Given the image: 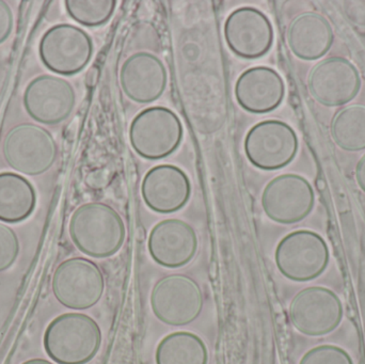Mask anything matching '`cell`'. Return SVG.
I'll return each instance as SVG.
<instances>
[{
	"label": "cell",
	"instance_id": "obj_2",
	"mask_svg": "<svg viewBox=\"0 0 365 364\" xmlns=\"http://www.w3.org/2000/svg\"><path fill=\"white\" fill-rule=\"evenodd\" d=\"M44 350L58 364H87L102 345V331L87 314L68 312L51 321L43 338Z\"/></svg>",
	"mask_w": 365,
	"mask_h": 364
},
{
	"label": "cell",
	"instance_id": "obj_10",
	"mask_svg": "<svg viewBox=\"0 0 365 364\" xmlns=\"http://www.w3.org/2000/svg\"><path fill=\"white\" fill-rule=\"evenodd\" d=\"M315 192L308 180L287 173L272 179L262 194V207L272 222L294 224L306 219L314 209Z\"/></svg>",
	"mask_w": 365,
	"mask_h": 364
},
{
	"label": "cell",
	"instance_id": "obj_17",
	"mask_svg": "<svg viewBox=\"0 0 365 364\" xmlns=\"http://www.w3.org/2000/svg\"><path fill=\"white\" fill-rule=\"evenodd\" d=\"M141 194L147 207L160 214L182 209L191 197V183L186 173L173 165H158L143 177Z\"/></svg>",
	"mask_w": 365,
	"mask_h": 364
},
{
	"label": "cell",
	"instance_id": "obj_12",
	"mask_svg": "<svg viewBox=\"0 0 365 364\" xmlns=\"http://www.w3.org/2000/svg\"><path fill=\"white\" fill-rule=\"evenodd\" d=\"M76 105V92L66 79L55 75H41L32 79L24 92V106L28 115L45 125L66 121Z\"/></svg>",
	"mask_w": 365,
	"mask_h": 364
},
{
	"label": "cell",
	"instance_id": "obj_14",
	"mask_svg": "<svg viewBox=\"0 0 365 364\" xmlns=\"http://www.w3.org/2000/svg\"><path fill=\"white\" fill-rule=\"evenodd\" d=\"M227 46L238 57L257 59L272 48L274 28L262 11L242 6L233 11L225 24Z\"/></svg>",
	"mask_w": 365,
	"mask_h": 364
},
{
	"label": "cell",
	"instance_id": "obj_24",
	"mask_svg": "<svg viewBox=\"0 0 365 364\" xmlns=\"http://www.w3.org/2000/svg\"><path fill=\"white\" fill-rule=\"evenodd\" d=\"M299 364H353V361L342 348L322 345L309 350Z\"/></svg>",
	"mask_w": 365,
	"mask_h": 364
},
{
	"label": "cell",
	"instance_id": "obj_4",
	"mask_svg": "<svg viewBox=\"0 0 365 364\" xmlns=\"http://www.w3.org/2000/svg\"><path fill=\"white\" fill-rule=\"evenodd\" d=\"M182 137L181 120L166 107L145 109L130 124V145L145 160H158L171 155L181 145Z\"/></svg>",
	"mask_w": 365,
	"mask_h": 364
},
{
	"label": "cell",
	"instance_id": "obj_16",
	"mask_svg": "<svg viewBox=\"0 0 365 364\" xmlns=\"http://www.w3.org/2000/svg\"><path fill=\"white\" fill-rule=\"evenodd\" d=\"M120 83L133 102L149 104L166 91L168 73L164 62L153 53L139 51L128 57L120 70Z\"/></svg>",
	"mask_w": 365,
	"mask_h": 364
},
{
	"label": "cell",
	"instance_id": "obj_22",
	"mask_svg": "<svg viewBox=\"0 0 365 364\" xmlns=\"http://www.w3.org/2000/svg\"><path fill=\"white\" fill-rule=\"evenodd\" d=\"M331 135L336 145L344 151L365 150V105L341 109L332 120Z\"/></svg>",
	"mask_w": 365,
	"mask_h": 364
},
{
	"label": "cell",
	"instance_id": "obj_1",
	"mask_svg": "<svg viewBox=\"0 0 365 364\" xmlns=\"http://www.w3.org/2000/svg\"><path fill=\"white\" fill-rule=\"evenodd\" d=\"M73 244L86 256L106 259L120 251L126 237L121 215L104 202L81 205L68 224Z\"/></svg>",
	"mask_w": 365,
	"mask_h": 364
},
{
	"label": "cell",
	"instance_id": "obj_19",
	"mask_svg": "<svg viewBox=\"0 0 365 364\" xmlns=\"http://www.w3.org/2000/svg\"><path fill=\"white\" fill-rule=\"evenodd\" d=\"M334 29L323 15L304 12L292 21L287 29V44L302 60L312 61L324 57L334 44Z\"/></svg>",
	"mask_w": 365,
	"mask_h": 364
},
{
	"label": "cell",
	"instance_id": "obj_26",
	"mask_svg": "<svg viewBox=\"0 0 365 364\" xmlns=\"http://www.w3.org/2000/svg\"><path fill=\"white\" fill-rule=\"evenodd\" d=\"M342 9L351 23L365 27V0H346L342 2Z\"/></svg>",
	"mask_w": 365,
	"mask_h": 364
},
{
	"label": "cell",
	"instance_id": "obj_29",
	"mask_svg": "<svg viewBox=\"0 0 365 364\" xmlns=\"http://www.w3.org/2000/svg\"><path fill=\"white\" fill-rule=\"evenodd\" d=\"M94 68H92L89 73H88L87 76V83L88 85H93L96 81V78H98V72L93 73Z\"/></svg>",
	"mask_w": 365,
	"mask_h": 364
},
{
	"label": "cell",
	"instance_id": "obj_27",
	"mask_svg": "<svg viewBox=\"0 0 365 364\" xmlns=\"http://www.w3.org/2000/svg\"><path fill=\"white\" fill-rule=\"evenodd\" d=\"M14 16L8 2L0 0V44L6 42L12 33Z\"/></svg>",
	"mask_w": 365,
	"mask_h": 364
},
{
	"label": "cell",
	"instance_id": "obj_7",
	"mask_svg": "<svg viewBox=\"0 0 365 364\" xmlns=\"http://www.w3.org/2000/svg\"><path fill=\"white\" fill-rule=\"evenodd\" d=\"M91 36L72 24H59L49 28L41 38L38 53L45 68L55 74H78L93 56Z\"/></svg>",
	"mask_w": 365,
	"mask_h": 364
},
{
	"label": "cell",
	"instance_id": "obj_13",
	"mask_svg": "<svg viewBox=\"0 0 365 364\" xmlns=\"http://www.w3.org/2000/svg\"><path fill=\"white\" fill-rule=\"evenodd\" d=\"M312 98L327 107L343 106L359 94L361 77L349 60L331 57L317 63L308 79Z\"/></svg>",
	"mask_w": 365,
	"mask_h": 364
},
{
	"label": "cell",
	"instance_id": "obj_9",
	"mask_svg": "<svg viewBox=\"0 0 365 364\" xmlns=\"http://www.w3.org/2000/svg\"><path fill=\"white\" fill-rule=\"evenodd\" d=\"M299 149L297 134L292 126L279 120L255 124L245 138V153L249 162L262 170H279L295 160Z\"/></svg>",
	"mask_w": 365,
	"mask_h": 364
},
{
	"label": "cell",
	"instance_id": "obj_11",
	"mask_svg": "<svg viewBox=\"0 0 365 364\" xmlns=\"http://www.w3.org/2000/svg\"><path fill=\"white\" fill-rule=\"evenodd\" d=\"M340 297L324 286L299 291L289 303V320L299 333L319 337L334 331L342 322Z\"/></svg>",
	"mask_w": 365,
	"mask_h": 364
},
{
	"label": "cell",
	"instance_id": "obj_20",
	"mask_svg": "<svg viewBox=\"0 0 365 364\" xmlns=\"http://www.w3.org/2000/svg\"><path fill=\"white\" fill-rule=\"evenodd\" d=\"M36 204V190L26 177L14 172L0 173V222H24L34 213Z\"/></svg>",
	"mask_w": 365,
	"mask_h": 364
},
{
	"label": "cell",
	"instance_id": "obj_30",
	"mask_svg": "<svg viewBox=\"0 0 365 364\" xmlns=\"http://www.w3.org/2000/svg\"><path fill=\"white\" fill-rule=\"evenodd\" d=\"M21 364H53L51 363V361L46 360V359H30V360L25 361V363Z\"/></svg>",
	"mask_w": 365,
	"mask_h": 364
},
{
	"label": "cell",
	"instance_id": "obj_18",
	"mask_svg": "<svg viewBox=\"0 0 365 364\" xmlns=\"http://www.w3.org/2000/svg\"><path fill=\"white\" fill-rule=\"evenodd\" d=\"M235 96L240 106L249 113H270L284 100V80L274 68L255 66L238 77Z\"/></svg>",
	"mask_w": 365,
	"mask_h": 364
},
{
	"label": "cell",
	"instance_id": "obj_21",
	"mask_svg": "<svg viewBox=\"0 0 365 364\" xmlns=\"http://www.w3.org/2000/svg\"><path fill=\"white\" fill-rule=\"evenodd\" d=\"M155 360L156 364H208V350L195 333L177 331L160 342Z\"/></svg>",
	"mask_w": 365,
	"mask_h": 364
},
{
	"label": "cell",
	"instance_id": "obj_25",
	"mask_svg": "<svg viewBox=\"0 0 365 364\" xmlns=\"http://www.w3.org/2000/svg\"><path fill=\"white\" fill-rule=\"evenodd\" d=\"M19 254V241L16 233L0 222V273L10 269Z\"/></svg>",
	"mask_w": 365,
	"mask_h": 364
},
{
	"label": "cell",
	"instance_id": "obj_15",
	"mask_svg": "<svg viewBox=\"0 0 365 364\" xmlns=\"http://www.w3.org/2000/svg\"><path fill=\"white\" fill-rule=\"evenodd\" d=\"M148 249L150 256L160 266L180 269L195 258L199 249V239L188 222L170 218L153 227Z\"/></svg>",
	"mask_w": 365,
	"mask_h": 364
},
{
	"label": "cell",
	"instance_id": "obj_8",
	"mask_svg": "<svg viewBox=\"0 0 365 364\" xmlns=\"http://www.w3.org/2000/svg\"><path fill=\"white\" fill-rule=\"evenodd\" d=\"M203 293L189 276L173 274L154 284L151 307L154 316L170 326H186L195 322L203 309Z\"/></svg>",
	"mask_w": 365,
	"mask_h": 364
},
{
	"label": "cell",
	"instance_id": "obj_28",
	"mask_svg": "<svg viewBox=\"0 0 365 364\" xmlns=\"http://www.w3.org/2000/svg\"><path fill=\"white\" fill-rule=\"evenodd\" d=\"M356 181L362 192H365V154L356 167Z\"/></svg>",
	"mask_w": 365,
	"mask_h": 364
},
{
	"label": "cell",
	"instance_id": "obj_6",
	"mask_svg": "<svg viewBox=\"0 0 365 364\" xmlns=\"http://www.w3.org/2000/svg\"><path fill=\"white\" fill-rule=\"evenodd\" d=\"M105 286L100 267L86 258H71L60 263L51 280L53 296L71 310L94 307L102 298Z\"/></svg>",
	"mask_w": 365,
	"mask_h": 364
},
{
	"label": "cell",
	"instance_id": "obj_23",
	"mask_svg": "<svg viewBox=\"0 0 365 364\" xmlns=\"http://www.w3.org/2000/svg\"><path fill=\"white\" fill-rule=\"evenodd\" d=\"M117 8L115 0H68L66 9L77 23L87 27H98L106 24Z\"/></svg>",
	"mask_w": 365,
	"mask_h": 364
},
{
	"label": "cell",
	"instance_id": "obj_5",
	"mask_svg": "<svg viewBox=\"0 0 365 364\" xmlns=\"http://www.w3.org/2000/svg\"><path fill=\"white\" fill-rule=\"evenodd\" d=\"M330 252L325 239L309 230L289 233L279 241L274 261L287 279L307 282L319 278L329 264Z\"/></svg>",
	"mask_w": 365,
	"mask_h": 364
},
{
	"label": "cell",
	"instance_id": "obj_3",
	"mask_svg": "<svg viewBox=\"0 0 365 364\" xmlns=\"http://www.w3.org/2000/svg\"><path fill=\"white\" fill-rule=\"evenodd\" d=\"M6 164L21 175L36 177L55 164L58 145L49 130L41 125L21 123L9 130L2 142Z\"/></svg>",
	"mask_w": 365,
	"mask_h": 364
}]
</instances>
